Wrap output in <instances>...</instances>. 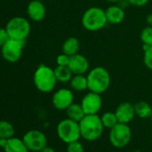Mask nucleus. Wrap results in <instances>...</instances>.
<instances>
[{"label": "nucleus", "mask_w": 152, "mask_h": 152, "mask_svg": "<svg viewBox=\"0 0 152 152\" xmlns=\"http://www.w3.org/2000/svg\"><path fill=\"white\" fill-rule=\"evenodd\" d=\"M70 62V56L62 53L60 55L57 56L56 57V64L57 65H61V66H68Z\"/></svg>", "instance_id": "obj_27"}, {"label": "nucleus", "mask_w": 152, "mask_h": 152, "mask_svg": "<svg viewBox=\"0 0 152 152\" xmlns=\"http://www.w3.org/2000/svg\"><path fill=\"white\" fill-rule=\"evenodd\" d=\"M143 62L146 67L152 71V46L143 45Z\"/></svg>", "instance_id": "obj_25"}, {"label": "nucleus", "mask_w": 152, "mask_h": 152, "mask_svg": "<svg viewBox=\"0 0 152 152\" xmlns=\"http://www.w3.org/2000/svg\"><path fill=\"white\" fill-rule=\"evenodd\" d=\"M106 1H107L111 4H118L122 1V0H106Z\"/></svg>", "instance_id": "obj_33"}, {"label": "nucleus", "mask_w": 152, "mask_h": 152, "mask_svg": "<svg viewBox=\"0 0 152 152\" xmlns=\"http://www.w3.org/2000/svg\"><path fill=\"white\" fill-rule=\"evenodd\" d=\"M56 133L58 138L66 144L79 140L81 137L79 123L69 118L64 119L58 123Z\"/></svg>", "instance_id": "obj_6"}, {"label": "nucleus", "mask_w": 152, "mask_h": 152, "mask_svg": "<svg viewBox=\"0 0 152 152\" xmlns=\"http://www.w3.org/2000/svg\"><path fill=\"white\" fill-rule=\"evenodd\" d=\"M8 140L7 139H4V138H0V148H2L4 149V148L7 146Z\"/></svg>", "instance_id": "obj_30"}, {"label": "nucleus", "mask_w": 152, "mask_h": 152, "mask_svg": "<svg viewBox=\"0 0 152 152\" xmlns=\"http://www.w3.org/2000/svg\"><path fill=\"white\" fill-rule=\"evenodd\" d=\"M70 87L75 91H84L88 90V80L85 74H73L69 82Z\"/></svg>", "instance_id": "obj_17"}, {"label": "nucleus", "mask_w": 152, "mask_h": 152, "mask_svg": "<svg viewBox=\"0 0 152 152\" xmlns=\"http://www.w3.org/2000/svg\"><path fill=\"white\" fill-rule=\"evenodd\" d=\"M15 127L10 122L0 120V138L8 140L15 136Z\"/></svg>", "instance_id": "obj_22"}, {"label": "nucleus", "mask_w": 152, "mask_h": 152, "mask_svg": "<svg viewBox=\"0 0 152 152\" xmlns=\"http://www.w3.org/2000/svg\"><path fill=\"white\" fill-rule=\"evenodd\" d=\"M150 119H151V121H152V114H151V116H150Z\"/></svg>", "instance_id": "obj_34"}, {"label": "nucleus", "mask_w": 152, "mask_h": 152, "mask_svg": "<svg viewBox=\"0 0 152 152\" xmlns=\"http://www.w3.org/2000/svg\"><path fill=\"white\" fill-rule=\"evenodd\" d=\"M105 12L107 23L110 24H119L124 21L125 17L124 8L120 7L118 4H113L112 6L107 7Z\"/></svg>", "instance_id": "obj_15"}, {"label": "nucleus", "mask_w": 152, "mask_h": 152, "mask_svg": "<svg viewBox=\"0 0 152 152\" xmlns=\"http://www.w3.org/2000/svg\"><path fill=\"white\" fill-rule=\"evenodd\" d=\"M39 152H56V150L51 148V147H48V146H46L43 149H41Z\"/></svg>", "instance_id": "obj_31"}, {"label": "nucleus", "mask_w": 152, "mask_h": 152, "mask_svg": "<svg viewBox=\"0 0 152 152\" xmlns=\"http://www.w3.org/2000/svg\"><path fill=\"white\" fill-rule=\"evenodd\" d=\"M73 93L71 90L62 88L52 96V104L57 110H66L73 103Z\"/></svg>", "instance_id": "obj_11"}, {"label": "nucleus", "mask_w": 152, "mask_h": 152, "mask_svg": "<svg viewBox=\"0 0 152 152\" xmlns=\"http://www.w3.org/2000/svg\"><path fill=\"white\" fill-rule=\"evenodd\" d=\"M65 111H66L67 118L78 123H80L82 119L86 115L82 105L78 103H72Z\"/></svg>", "instance_id": "obj_19"}, {"label": "nucleus", "mask_w": 152, "mask_h": 152, "mask_svg": "<svg viewBox=\"0 0 152 152\" xmlns=\"http://www.w3.org/2000/svg\"><path fill=\"white\" fill-rule=\"evenodd\" d=\"M28 149L32 152H39L48 146L47 136L39 130H30L23 137Z\"/></svg>", "instance_id": "obj_9"}, {"label": "nucleus", "mask_w": 152, "mask_h": 152, "mask_svg": "<svg viewBox=\"0 0 152 152\" xmlns=\"http://www.w3.org/2000/svg\"><path fill=\"white\" fill-rule=\"evenodd\" d=\"M68 66L73 74H85L89 71L90 63L87 57L82 54L77 53L70 56Z\"/></svg>", "instance_id": "obj_12"}, {"label": "nucleus", "mask_w": 152, "mask_h": 152, "mask_svg": "<svg viewBox=\"0 0 152 152\" xmlns=\"http://www.w3.org/2000/svg\"><path fill=\"white\" fill-rule=\"evenodd\" d=\"M10 39L6 28H0V48Z\"/></svg>", "instance_id": "obj_28"}, {"label": "nucleus", "mask_w": 152, "mask_h": 152, "mask_svg": "<svg viewBox=\"0 0 152 152\" xmlns=\"http://www.w3.org/2000/svg\"><path fill=\"white\" fill-rule=\"evenodd\" d=\"M81 105H82L86 115L98 114L102 107L101 94L89 91L83 98Z\"/></svg>", "instance_id": "obj_10"}, {"label": "nucleus", "mask_w": 152, "mask_h": 152, "mask_svg": "<svg viewBox=\"0 0 152 152\" xmlns=\"http://www.w3.org/2000/svg\"><path fill=\"white\" fill-rule=\"evenodd\" d=\"M115 113L119 123L129 124L135 116L134 105L130 102H122L117 106Z\"/></svg>", "instance_id": "obj_13"}, {"label": "nucleus", "mask_w": 152, "mask_h": 152, "mask_svg": "<svg viewBox=\"0 0 152 152\" xmlns=\"http://www.w3.org/2000/svg\"><path fill=\"white\" fill-rule=\"evenodd\" d=\"M66 152H84V148L82 142L76 140L67 144Z\"/></svg>", "instance_id": "obj_26"}, {"label": "nucleus", "mask_w": 152, "mask_h": 152, "mask_svg": "<svg viewBox=\"0 0 152 152\" xmlns=\"http://www.w3.org/2000/svg\"><path fill=\"white\" fill-rule=\"evenodd\" d=\"M24 45H25V41L10 39L6 44H4L1 47L2 57L7 62L16 63L22 57Z\"/></svg>", "instance_id": "obj_8"}, {"label": "nucleus", "mask_w": 152, "mask_h": 152, "mask_svg": "<svg viewBox=\"0 0 152 152\" xmlns=\"http://www.w3.org/2000/svg\"><path fill=\"white\" fill-rule=\"evenodd\" d=\"M46 7L39 0H32L28 4L27 15L33 22H40L46 16Z\"/></svg>", "instance_id": "obj_14"}, {"label": "nucleus", "mask_w": 152, "mask_h": 152, "mask_svg": "<svg viewBox=\"0 0 152 152\" xmlns=\"http://www.w3.org/2000/svg\"><path fill=\"white\" fill-rule=\"evenodd\" d=\"M107 23L106 12L98 7H92L87 9L82 17L83 28L89 31H98L102 30Z\"/></svg>", "instance_id": "obj_4"}, {"label": "nucleus", "mask_w": 152, "mask_h": 152, "mask_svg": "<svg viewBox=\"0 0 152 152\" xmlns=\"http://www.w3.org/2000/svg\"><path fill=\"white\" fill-rule=\"evenodd\" d=\"M6 30L10 39L25 41L31 32V24L26 18L16 16L8 21Z\"/></svg>", "instance_id": "obj_5"}, {"label": "nucleus", "mask_w": 152, "mask_h": 152, "mask_svg": "<svg viewBox=\"0 0 152 152\" xmlns=\"http://www.w3.org/2000/svg\"><path fill=\"white\" fill-rule=\"evenodd\" d=\"M146 21H147V23H148V26H152V14H149V15L147 16Z\"/></svg>", "instance_id": "obj_32"}, {"label": "nucleus", "mask_w": 152, "mask_h": 152, "mask_svg": "<svg viewBox=\"0 0 152 152\" xmlns=\"http://www.w3.org/2000/svg\"><path fill=\"white\" fill-rule=\"evenodd\" d=\"M79 50H80V42L78 39L75 37H69L64 41L62 45L63 53L70 56L79 53Z\"/></svg>", "instance_id": "obj_18"}, {"label": "nucleus", "mask_w": 152, "mask_h": 152, "mask_svg": "<svg viewBox=\"0 0 152 152\" xmlns=\"http://www.w3.org/2000/svg\"><path fill=\"white\" fill-rule=\"evenodd\" d=\"M132 139V130L128 124L118 123L109 132V140L112 146L122 148L127 146Z\"/></svg>", "instance_id": "obj_7"}, {"label": "nucleus", "mask_w": 152, "mask_h": 152, "mask_svg": "<svg viewBox=\"0 0 152 152\" xmlns=\"http://www.w3.org/2000/svg\"><path fill=\"white\" fill-rule=\"evenodd\" d=\"M57 80L54 69L46 65L40 64L35 70L33 74V83L36 89L42 93H49L54 91Z\"/></svg>", "instance_id": "obj_1"}, {"label": "nucleus", "mask_w": 152, "mask_h": 152, "mask_svg": "<svg viewBox=\"0 0 152 152\" xmlns=\"http://www.w3.org/2000/svg\"><path fill=\"white\" fill-rule=\"evenodd\" d=\"M134 111H135V115H137L141 119L150 118L152 114V107L148 102L141 100L134 104Z\"/></svg>", "instance_id": "obj_21"}, {"label": "nucleus", "mask_w": 152, "mask_h": 152, "mask_svg": "<svg viewBox=\"0 0 152 152\" xmlns=\"http://www.w3.org/2000/svg\"><path fill=\"white\" fill-rule=\"evenodd\" d=\"M140 40L142 45L152 46V26H147L142 29L140 35Z\"/></svg>", "instance_id": "obj_24"}, {"label": "nucleus", "mask_w": 152, "mask_h": 152, "mask_svg": "<svg viewBox=\"0 0 152 152\" xmlns=\"http://www.w3.org/2000/svg\"><path fill=\"white\" fill-rule=\"evenodd\" d=\"M100 117L104 127L109 130L119 123L115 112H106Z\"/></svg>", "instance_id": "obj_23"}, {"label": "nucleus", "mask_w": 152, "mask_h": 152, "mask_svg": "<svg viewBox=\"0 0 152 152\" xmlns=\"http://www.w3.org/2000/svg\"><path fill=\"white\" fill-rule=\"evenodd\" d=\"M88 90L92 92L102 94L107 91L111 83L108 71L102 66H96L87 74Z\"/></svg>", "instance_id": "obj_3"}, {"label": "nucleus", "mask_w": 152, "mask_h": 152, "mask_svg": "<svg viewBox=\"0 0 152 152\" xmlns=\"http://www.w3.org/2000/svg\"><path fill=\"white\" fill-rule=\"evenodd\" d=\"M81 137L88 141H94L99 139L104 131L101 117L98 115H86L79 123Z\"/></svg>", "instance_id": "obj_2"}, {"label": "nucleus", "mask_w": 152, "mask_h": 152, "mask_svg": "<svg viewBox=\"0 0 152 152\" xmlns=\"http://www.w3.org/2000/svg\"><path fill=\"white\" fill-rule=\"evenodd\" d=\"M126 2L131 6L140 7H144L148 2V0H126Z\"/></svg>", "instance_id": "obj_29"}, {"label": "nucleus", "mask_w": 152, "mask_h": 152, "mask_svg": "<svg viewBox=\"0 0 152 152\" xmlns=\"http://www.w3.org/2000/svg\"><path fill=\"white\" fill-rule=\"evenodd\" d=\"M55 74H56V78L58 83H69L73 76L72 72L69 68V66H61L57 65L55 69Z\"/></svg>", "instance_id": "obj_20"}, {"label": "nucleus", "mask_w": 152, "mask_h": 152, "mask_svg": "<svg viewBox=\"0 0 152 152\" xmlns=\"http://www.w3.org/2000/svg\"><path fill=\"white\" fill-rule=\"evenodd\" d=\"M5 152H29L26 144L23 139L17 137H12L8 139L7 146L4 148Z\"/></svg>", "instance_id": "obj_16"}]
</instances>
